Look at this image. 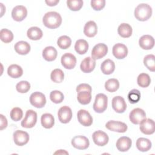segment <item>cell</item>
I'll return each mask as SVG.
<instances>
[{
	"label": "cell",
	"mask_w": 155,
	"mask_h": 155,
	"mask_svg": "<svg viewBox=\"0 0 155 155\" xmlns=\"http://www.w3.org/2000/svg\"><path fill=\"white\" fill-rule=\"evenodd\" d=\"M42 22L46 27L54 29L61 25L62 23V17L59 13L56 12H49L44 15Z\"/></svg>",
	"instance_id": "6da1fadb"
},
{
	"label": "cell",
	"mask_w": 155,
	"mask_h": 155,
	"mask_svg": "<svg viewBox=\"0 0 155 155\" xmlns=\"http://www.w3.org/2000/svg\"><path fill=\"white\" fill-rule=\"evenodd\" d=\"M152 15V8L147 4H140L134 10V16L140 21H147Z\"/></svg>",
	"instance_id": "7a4b0ae2"
},
{
	"label": "cell",
	"mask_w": 155,
	"mask_h": 155,
	"mask_svg": "<svg viewBox=\"0 0 155 155\" xmlns=\"http://www.w3.org/2000/svg\"><path fill=\"white\" fill-rule=\"evenodd\" d=\"M108 97L103 93H99L96 96L93 104V110L98 113H103L107 108Z\"/></svg>",
	"instance_id": "3957f363"
},
{
	"label": "cell",
	"mask_w": 155,
	"mask_h": 155,
	"mask_svg": "<svg viewBox=\"0 0 155 155\" xmlns=\"http://www.w3.org/2000/svg\"><path fill=\"white\" fill-rule=\"evenodd\" d=\"M37 122V113L32 110H28L26 111L24 119L21 122V126L26 128L33 127Z\"/></svg>",
	"instance_id": "277c9868"
},
{
	"label": "cell",
	"mask_w": 155,
	"mask_h": 155,
	"mask_svg": "<svg viewBox=\"0 0 155 155\" xmlns=\"http://www.w3.org/2000/svg\"><path fill=\"white\" fill-rule=\"evenodd\" d=\"M30 104L36 108H41L44 107L46 104V98L45 95L39 91L33 93L30 97Z\"/></svg>",
	"instance_id": "5b68a950"
},
{
	"label": "cell",
	"mask_w": 155,
	"mask_h": 155,
	"mask_svg": "<svg viewBox=\"0 0 155 155\" xmlns=\"http://www.w3.org/2000/svg\"><path fill=\"white\" fill-rule=\"evenodd\" d=\"M140 131L147 135H150L154 133L155 124L153 119H144L140 123Z\"/></svg>",
	"instance_id": "8992f818"
},
{
	"label": "cell",
	"mask_w": 155,
	"mask_h": 155,
	"mask_svg": "<svg viewBox=\"0 0 155 155\" xmlns=\"http://www.w3.org/2000/svg\"><path fill=\"white\" fill-rule=\"evenodd\" d=\"M72 146L78 150H85L90 145V142L84 136H76L71 140Z\"/></svg>",
	"instance_id": "52a82bcc"
},
{
	"label": "cell",
	"mask_w": 155,
	"mask_h": 155,
	"mask_svg": "<svg viewBox=\"0 0 155 155\" xmlns=\"http://www.w3.org/2000/svg\"><path fill=\"white\" fill-rule=\"evenodd\" d=\"M108 52V47L103 43L97 44L91 51V58L94 59H99L104 57Z\"/></svg>",
	"instance_id": "ba28073f"
},
{
	"label": "cell",
	"mask_w": 155,
	"mask_h": 155,
	"mask_svg": "<svg viewBox=\"0 0 155 155\" xmlns=\"http://www.w3.org/2000/svg\"><path fill=\"white\" fill-rule=\"evenodd\" d=\"M58 116L59 121L63 124L68 123L72 117V111L68 106L61 107L58 112Z\"/></svg>",
	"instance_id": "9c48e42d"
},
{
	"label": "cell",
	"mask_w": 155,
	"mask_h": 155,
	"mask_svg": "<svg viewBox=\"0 0 155 155\" xmlns=\"http://www.w3.org/2000/svg\"><path fill=\"white\" fill-rule=\"evenodd\" d=\"M92 138L94 143L100 147L107 145L109 140V137L107 133L101 130L94 132L92 135Z\"/></svg>",
	"instance_id": "30bf717a"
},
{
	"label": "cell",
	"mask_w": 155,
	"mask_h": 155,
	"mask_svg": "<svg viewBox=\"0 0 155 155\" xmlns=\"http://www.w3.org/2000/svg\"><path fill=\"white\" fill-rule=\"evenodd\" d=\"M13 140L16 145L23 146L28 143L29 135L24 131L16 130L13 133Z\"/></svg>",
	"instance_id": "8fae6325"
},
{
	"label": "cell",
	"mask_w": 155,
	"mask_h": 155,
	"mask_svg": "<svg viewBox=\"0 0 155 155\" xmlns=\"http://www.w3.org/2000/svg\"><path fill=\"white\" fill-rule=\"evenodd\" d=\"M129 118L133 124H139L143 119L146 118V113L142 109L136 108L130 112Z\"/></svg>",
	"instance_id": "7c38bea8"
},
{
	"label": "cell",
	"mask_w": 155,
	"mask_h": 155,
	"mask_svg": "<svg viewBox=\"0 0 155 155\" xmlns=\"http://www.w3.org/2000/svg\"><path fill=\"white\" fill-rule=\"evenodd\" d=\"M27 15V10L23 5H17L12 11V18L18 22L23 21Z\"/></svg>",
	"instance_id": "4fadbf2b"
},
{
	"label": "cell",
	"mask_w": 155,
	"mask_h": 155,
	"mask_svg": "<svg viewBox=\"0 0 155 155\" xmlns=\"http://www.w3.org/2000/svg\"><path fill=\"white\" fill-rule=\"evenodd\" d=\"M61 64L66 69H73L76 66V58L71 53H65L61 57Z\"/></svg>",
	"instance_id": "5bb4252c"
},
{
	"label": "cell",
	"mask_w": 155,
	"mask_h": 155,
	"mask_svg": "<svg viewBox=\"0 0 155 155\" xmlns=\"http://www.w3.org/2000/svg\"><path fill=\"white\" fill-rule=\"evenodd\" d=\"M105 127L109 130L118 133H125L128 128L127 125L122 122L110 120L105 124Z\"/></svg>",
	"instance_id": "9a60e30c"
},
{
	"label": "cell",
	"mask_w": 155,
	"mask_h": 155,
	"mask_svg": "<svg viewBox=\"0 0 155 155\" xmlns=\"http://www.w3.org/2000/svg\"><path fill=\"white\" fill-rule=\"evenodd\" d=\"M78 121L81 124L85 127H89L93 123V118L88 111L81 109L78 111L77 114Z\"/></svg>",
	"instance_id": "2e32d148"
},
{
	"label": "cell",
	"mask_w": 155,
	"mask_h": 155,
	"mask_svg": "<svg viewBox=\"0 0 155 155\" xmlns=\"http://www.w3.org/2000/svg\"><path fill=\"white\" fill-rule=\"evenodd\" d=\"M113 109L118 113H124L127 108V104L124 99L120 96H115L112 99Z\"/></svg>",
	"instance_id": "e0dca14e"
},
{
	"label": "cell",
	"mask_w": 155,
	"mask_h": 155,
	"mask_svg": "<svg viewBox=\"0 0 155 155\" xmlns=\"http://www.w3.org/2000/svg\"><path fill=\"white\" fill-rule=\"evenodd\" d=\"M112 52L113 56L116 58L122 59L127 56L128 54V48L124 44L117 43L113 46Z\"/></svg>",
	"instance_id": "ac0fdd59"
},
{
	"label": "cell",
	"mask_w": 155,
	"mask_h": 155,
	"mask_svg": "<svg viewBox=\"0 0 155 155\" xmlns=\"http://www.w3.org/2000/svg\"><path fill=\"white\" fill-rule=\"evenodd\" d=\"M131 144L132 141L130 137L127 136H122L117 139L116 146L119 151L125 152L131 148Z\"/></svg>",
	"instance_id": "d6986e66"
},
{
	"label": "cell",
	"mask_w": 155,
	"mask_h": 155,
	"mask_svg": "<svg viewBox=\"0 0 155 155\" xmlns=\"http://www.w3.org/2000/svg\"><path fill=\"white\" fill-rule=\"evenodd\" d=\"M95 65V59L91 57H87L81 62L80 68L82 72L88 73L91 72L94 69Z\"/></svg>",
	"instance_id": "ffe728a7"
},
{
	"label": "cell",
	"mask_w": 155,
	"mask_h": 155,
	"mask_svg": "<svg viewBox=\"0 0 155 155\" xmlns=\"http://www.w3.org/2000/svg\"><path fill=\"white\" fill-rule=\"evenodd\" d=\"M139 46L143 50H151L154 45V39L153 36L145 35L140 37L139 41Z\"/></svg>",
	"instance_id": "44dd1931"
},
{
	"label": "cell",
	"mask_w": 155,
	"mask_h": 155,
	"mask_svg": "<svg viewBox=\"0 0 155 155\" xmlns=\"http://www.w3.org/2000/svg\"><path fill=\"white\" fill-rule=\"evenodd\" d=\"M97 32V27L95 22L90 21L87 22L84 28V33L89 38L94 37Z\"/></svg>",
	"instance_id": "7402d4cb"
},
{
	"label": "cell",
	"mask_w": 155,
	"mask_h": 155,
	"mask_svg": "<svg viewBox=\"0 0 155 155\" xmlns=\"http://www.w3.org/2000/svg\"><path fill=\"white\" fill-rule=\"evenodd\" d=\"M57 55L58 52L56 49L52 46L46 47L42 51V56L47 61L50 62L55 60Z\"/></svg>",
	"instance_id": "603a6c76"
},
{
	"label": "cell",
	"mask_w": 155,
	"mask_h": 155,
	"mask_svg": "<svg viewBox=\"0 0 155 155\" xmlns=\"http://www.w3.org/2000/svg\"><path fill=\"white\" fill-rule=\"evenodd\" d=\"M15 50L17 53L21 55H25L30 51V44L24 41H21L16 42L15 45Z\"/></svg>",
	"instance_id": "cb8c5ba5"
},
{
	"label": "cell",
	"mask_w": 155,
	"mask_h": 155,
	"mask_svg": "<svg viewBox=\"0 0 155 155\" xmlns=\"http://www.w3.org/2000/svg\"><path fill=\"white\" fill-rule=\"evenodd\" d=\"M151 141L147 138L140 137L136 141V147L140 151L145 152L150 150L151 148Z\"/></svg>",
	"instance_id": "d4e9b609"
},
{
	"label": "cell",
	"mask_w": 155,
	"mask_h": 155,
	"mask_svg": "<svg viewBox=\"0 0 155 155\" xmlns=\"http://www.w3.org/2000/svg\"><path fill=\"white\" fill-rule=\"evenodd\" d=\"M101 69L104 74H110L113 73L115 70L114 62L112 60L107 59L103 61L101 64Z\"/></svg>",
	"instance_id": "484cf974"
},
{
	"label": "cell",
	"mask_w": 155,
	"mask_h": 155,
	"mask_svg": "<svg viewBox=\"0 0 155 155\" xmlns=\"http://www.w3.org/2000/svg\"><path fill=\"white\" fill-rule=\"evenodd\" d=\"M8 75L12 78H18L23 74V70L17 64L10 65L7 69Z\"/></svg>",
	"instance_id": "4316f807"
},
{
	"label": "cell",
	"mask_w": 155,
	"mask_h": 155,
	"mask_svg": "<svg viewBox=\"0 0 155 155\" xmlns=\"http://www.w3.org/2000/svg\"><path fill=\"white\" fill-rule=\"evenodd\" d=\"M132 28L130 25L127 23L121 24L117 28V32L120 36L127 38L131 36L132 35Z\"/></svg>",
	"instance_id": "83f0119b"
},
{
	"label": "cell",
	"mask_w": 155,
	"mask_h": 155,
	"mask_svg": "<svg viewBox=\"0 0 155 155\" xmlns=\"http://www.w3.org/2000/svg\"><path fill=\"white\" fill-rule=\"evenodd\" d=\"M27 35L30 39L36 41L40 39L42 37L43 33L39 27H31L27 30Z\"/></svg>",
	"instance_id": "f1b7e54d"
},
{
	"label": "cell",
	"mask_w": 155,
	"mask_h": 155,
	"mask_svg": "<svg viewBox=\"0 0 155 155\" xmlns=\"http://www.w3.org/2000/svg\"><path fill=\"white\" fill-rule=\"evenodd\" d=\"M41 121L43 127L47 129L52 128L54 124V117L50 113L43 114L41 116Z\"/></svg>",
	"instance_id": "f546056e"
},
{
	"label": "cell",
	"mask_w": 155,
	"mask_h": 155,
	"mask_svg": "<svg viewBox=\"0 0 155 155\" xmlns=\"http://www.w3.org/2000/svg\"><path fill=\"white\" fill-rule=\"evenodd\" d=\"M88 44L87 41L84 39H79L75 43L74 49L78 54H84L88 51Z\"/></svg>",
	"instance_id": "4dcf8cb0"
},
{
	"label": "cell",
	"mask_w": 155,
	"mask_h": 155,
	"mask_svg": "<svg viewBox=\"0 0 155 155\" xmlns=\"http://www.w3.org/2000/svg\"><path fill=\"white\" fill-rule=\"evenodd\" d=\"M91 93L88 91H81L78 93L77 99L78 102L82 105L88 104L91 99Z\"/></svg>",
	"instance_id": "1f68e13d"
},
{
	"label": "cell",
	"mask_w": 155,
	"mask_h": 155,
	"mask_svg": "<svg viewBox=\"0 0 155 155\" xmlns=\"http://www.w3.org/2000/svg\"><path fill=\"white\" fill-rule=\"evenodd\" d=\"M137 82L139 86L142 88L148 87L151 83V79L150 76L145 73H140L137 79Z\"/></svg>",
	"instance_id": "d6a6232c"
},
{
	"label": "cell",
	"mask_w": 155,
	"mask_h": 155,
	"mask_svg": "<svg viewBox=\"0 0 155 155\" xmlns=\"http://www.w3.org/2000/svg\"><path fill=\"white\" fill-rule=\"evenodd\" d=\"M119 87V82L117 79L114 78L109 79L105 84V88L108 92H114L118 90Z\"/></svg>",
	"instance_id": "836d02e7"
},
{
	"label": "cell",
	"mask_w": 155,
	"mask_h": 155,
	"mask_svg": "<svg viewBox=\"0 0 155 155\" xmlns=\"http://www.w3.org/2000/svg\"><path fill=\"white\" fill-rule=\"evenodd\" d=\"M50 78L54 82L61 83L64 80V73L62 70L59 68H56L51 71Z\"/></svg>",
	"instance_id": "e575fe53"
},
{
	"label": "cell",
	"mask_w": 155,
	"mask_h": 155,
	"mask_svg": "<svg viewBox=\"0 0 155 155\" xmlns=\"http://www.w3.org/2000/svg\"><path fill=\"white\" fill-rule=\"evenodd\" d=\"M143 64L145 66L151 71H155V56L150 54L145 56L143 59Z\"/></svg>",
	"instance_id": "d590c367"
},
{
	"label": "cell",
	"mask_w": 155,
	"mask_h": 155,
	"mask_svg": "<svg viewBox=\"0 0 155 155\" xmlns=\"http://www.w3.org/2000/svg\"><path fill=\"white\" fill-rule=\"evenodd\" d=\"M71 44V40L70 37L66 35L60 36L58 41L57 44L58 47L61 49H67L69 48Z\"/></svg>",
	"instance_id": "8d00e7d4"
},
{
	"label": "cell",
	"mask_w": 155,
	"mask_h": 155,
	"mask_svg": "<svg viewBox=\"0 0 155 155\" xmlns=\"http://www.w3.org/2000/svg\"><path fill=\"white\" fill-rule=\"evenodd\" d=\"M0 38L2 42L9 43L13 39V34L10 30L7 28H3L0 31Z\"/></svg>",
	"instance_id": "74e56055"
},
{
	"label": "cell",
	"mask_w": 155,
	"mask_h": 155,
	"mask_svg": "<svg viewBox=\"0 0 155 155\" xmlns=\"http://www.w3.org/2000/svg\"><path fill=\"white\" fill-rule=\"evenodd\" d=\"M127 97L129 102L134 104L139 101L140 99V93L137 89H133L128 93Z\"/></svg>",
	"instance_id": "f35d334b"
},
{
	"label": "cell",
	"mask_w": 155,
	"mask_h": 155,
	"mask_svg": "<svg viewBox=\"0 0 155 155\" xmlns=\"http://www.w3.org/2000/svg\"><path fill=\"white\" fill-rule=\"evenodd\" d=\"M50 99L55 104H59L63 101L64 96L61 91L58 90H54L50 93Z\"/></svg>",
	"instance_id": "ab89813d"
},
{
	"label": "cell",
	"mask_w": 155,
	"mask_h": 155,
	"mask_svg": "<svg viewBox=\"0 0 155 155\" xmlns=\"http://www.w3.org/2000/svg\"><path fill=\"white\" fill-rule=\"evenodd\" d=\"M68 7L72 11H79L83 5L82 0H68L67 1Z\"/></svg>",
	"instance_id": "60d3db41"
},
{
	"label": "cell",
	"mask_w": 155,
	"mask_h": 155,
	"mask_svg": "<svg viewBox=\"0 0 155 155\" xmlns=\"http://www.w3.org/2000/svg\"><path fill=\"white\" fill-rule=\"evenodd\" d=\"M16 89L21 93H25L30 89V84L26 81H22L16 84Z\"/></svg>",
	"instance_id": "b9f144b4"
},
{
	"label": "cell",
	"mask_w": 155,
	"mask_h": 155,
	"mask_svg": "<svg viewBox=\"0 0 155 155\" xmlns=\"http://www.w3.org/2000/svg\"><path fill=\"white\" fill-rule=\"evenodd\" d=\"M23 116V111L19 107L13 108L10 111V117L14 121L20 120Z\"/></svg>",
	"instance_id": "7bdbcfd3"
},
{
	"label": "cell",
	"mask_w": 155,
	"mask_h": 155,
	"mask_svg": "<svg viewBox=\"0 0 155 155\" xmlns=\"http://www.w3.org/2000/svg\"><path fill=\"white\" fill-rule=\"evenodd\" d=\"M105 5V0H92L91 1V7L96 11L102 10Z\"/></svg>",
	"instance_id": "ee69618b"
},
{
	"label": "cell",
	"mask_w": 155,
	"mask_h": 155,
	"mask_svg": "<svg viewBox=\"0 0 155 155\" xmlns=\"http://www.w3.org/2000/svg\"><path fill=\"white\" fill-rule=\"evenodd\" d=\"M91 87L87 84H81L76 87V91L78 93L81 91H88L91 93Z\"/></svg>",
	"instance_id": "f6af8a7d"
},
{
	"label": "cell",
	"mask_w": 155,
	"mask_h": 155,
	"mask_svg": "<svg viewBox=\"0 0 155 155\" xmlns=\"http://www.w3.org/2000/svg\"><path fill=\"white\" fill-rule=\"evenodd\" d=\"M0 117H1L0 130H2L7 127V120L6 117L2 114H0Z\"/></svg>",
	"instance_id": "bcb514c9"
},
{
	"label": "cell",
	"mask_w": 155,
	"mask_h": 155,
	"mask_svg": "<svg viewBox=\"0 0 155 155\" xmlns=\"http://www.w3.org/2000/svg\"><path fill=\"white\" fill-rule=\"evenodd\" d=\"M59 0H48V1H45V3L49 5V6H54L56 5L58 3H59Z\"/></svg>",
	"instance_id": "7dc6e473"
},
{
	"label": "cell",
	"mask_w": 155,
	"mask_h": 155,
	"mask_svg": "<svg viewBox=\"0 0 155 155\" xmlns=\"http://www.w3.org/2000/svg\"><path fill=\"white\" fill-rule=\"evenodd\" d=\"M54 154H68V153L67 152V151H65L64 150H59V151H56Z\"/></svg>",
	"instance_id": "c3c4849f"
}]
</instances>
